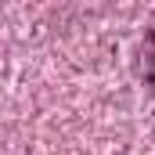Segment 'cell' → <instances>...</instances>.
I'll return each mask as SVG.
<instances>
[{
  "label": "cell",
  "instance_id": "1",
  "mask_svg": "<svg viewBox=\"0 0 155 155\" xmlns=\"http://www.w3.org/2000/svg\"><path fill=\"white\" fill-rule=\"evenodd\" d=\"M137 69H141L144 87L155 94V33H152V36H144V43H141V61H137Z\"/></svg>",
  "mask_w": 155,
  "mask_h": 155
}]
</instances>
